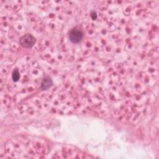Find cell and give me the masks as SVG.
<instances>
[{
	"instance_id": "6da1fadb",
	"label": "cell",
	"mask_w": 159,
	"mask_h": 159,
	"mask_svg": "<svg viewBox=\"0 0 159 159\" xmlns=\"http://www.w3.org/2000/svg\"><path fill=\"white\" fill-rule=\"evenodd\" d=\"M19 42L21 46L26 48H30L34 46L35 43V38L30 34H26L22 35L20 39Z\"/></svg>"
},
{
	"instance_id": "7a4b0ae2",
	"label": "cell",
	"mask_w": 159,
	"mask_h": 159,
	"mask_svg": "<svg viewBox=\"0 0 159 159\" xmlns=\"http://www.w3.org/2000/svg\"><path fill=\"white\" fill-rule=\"evenodd\" d=\"M84 34L83 32L80 29L76 27L73 28L71 29L69 32V39L71 42L73 43H80L83 38Z\"/></svg>"
},
{
	"instance_id": "3957f363",
	"label": "cell",
	"mask_w": 159,
	"mask_h": 159,
	"mask_svg": "<svg viewBox=\"0 0 159 159\" xmlns=\"http://www.w3.org/2000/svg\"><path fill=\"white\" fill-rule=\"evenodd\" d=\"M53 85V80L51 77L47 76L44 77L40 83V89L43 91L47 90Z\"/></svg>"
},
{
	"instance_id": "277c9868",
	"label": "cell",
	"mask_w": 159,
	"mask_h": 159,
	"mask_svg": "<svg viewBox=\"0 0 159 159\" xmlns=\"http://www.w3.org/2000/svg\"><path fill=\"white\" fill-rule=\"evenodd\" d=\"M20 78V73L17 69H14L12 73V79L14 82L17 81Z\"/></svg>"
},
{
	"instance_id": "5b68a950",
	"label": "cell",
	"mask_w": 159,
	"mask_h": 159,
	"mask_svg": "<svg viewBox=\"0 0 159 159\" xmlns=\"http://www.w3.org/2000/svg\"><path fill=\"white\" fill-rule=\"evenodd\" d=\"M90 15H91V17L92 19H93V20H94V19H96L97 18V14H96V12L94 11H91Z\"/></svg>"
}]
</instances>
